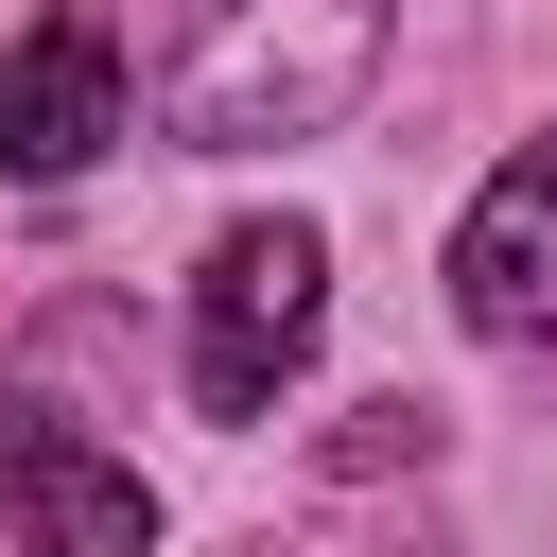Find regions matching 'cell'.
<instances>
[{
  "instance_id": "obj_1",
  "label": "cell",
  "mask_w": 557,
  "mask_h": 557,
  "mask_svg": "<svg viewBox=\"0 0 557 557\" xmlns=\"http://www.w3.org/2000/svg\"><path fill=\"white\" fill-rule=\"evenodd\" d=\"M366 87H383V0H191L157 122L174 157H278V139H331Z\"/></svg>"
},
{
  "instance_id": "obj_2",
  "label": "cell",
  "mask_w": 557,
  "mask_h": 557,
  "mask_svg": "<svg viewBox=\"0 0 557 557\" xmlns=\"http://www.w3.org/2000/svg\"><path fill=\"white\" fill-rule=\"evenodd\" d=\"M313 331H331V244L296 226V209H261V226H226L209 244V278H191V418H278V383L313 366Z\"/></svg>"
},
{
  "instance_id": "obj_3",
  "label": "cell",
  "mask_w": 557,
  "mask_h": 557,
  "mask_svg": "<svg viewBox=\"0 0 557 557\" xmlns=\"http://www.w3.org/2000/svg\"><path fill=\"white\" fill-rule=\"evenodd\" d=\"M0 522H17V557H157V487L17 383H0Z\"/></svg>"
},
{
  "instance_id": "obj_4",
  "label": "cell",
  "mask_w": 557,
  "mask_h": 557,
  "mask_svg": "<svg viewBox=\"0 0 557 557\" xmlns=\"http://www.w3.org/2000/svg\"><path fill=\"white\" fill-rule=\"evenodd\" d=\"M104 139H122V35L70 0V17H35V35L0 52V174H17V191H70Z\"/></svg>"
},
{
  "instance_id": "obj_5",
  "label": "cell",
  "mask_w": 557,
  "mask_h": 557,
  "mask_svg": "<svg viewBox=\"0 0 557 557\" xmlns=\"http://www.w3.org/2000/svg\"><path fill=\"white\" fill-rule=\"evenodd\" d=\"M453 313L487 348H557V139H522L470 209H453Z\"/></svg>"
}]
</instances>
